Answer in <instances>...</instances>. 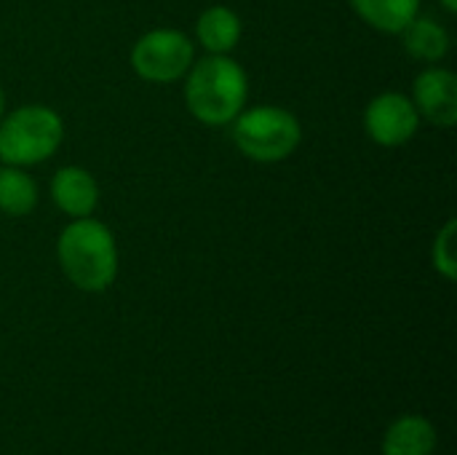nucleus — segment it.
I'll return each instance as SVG.
<instances>
[{
	"instance_id": "2eb2a0df",
	"label": "nucleus",
	"mask_w": 457,
	"mask_h": 455,
	"mask_svg": "<svg viewBox=\"0 0 457 455\" xmlns=\"http://www.w3.org/2000/svg\"><path fill=\"white\" fill-rule=\"evenodd\" d=\"M447 11H457V0H442Z\"/></svg>"
},
{
	"instance_id": "6e6552de",
	"label": "nucleus",
	"mask_w": 457,
	"mask_h": 455,
	"mask_svg": "<svg viewBox=\"0 0 457 455\" xmlns=\"http://www.w3.org/2000/svg\"><path fill=\"white\" fill-rule=\"evenodd\" d=\"M54 204L70 217H88L99 201V185L91 172L80 166H62L51 180Z\"/></svg>"
},
{
	"instance_id": "7ed1b4c3",
	"label": "nucleus",
	"mask_w": 457,
	"mask_h": 455,
	"mask_svg": "<svg viewBox=\"0 0 457 455\" xmlns=\"http://www.w3.org/2000/svg\"><path fill=\"white\" fill-rule=\"evenodd\" d=\"M64 123L46 105H24L0 118V161L8 166H32L56 153Z\"/></svg>"
},
{
	"instance_id": "423d86ee",
	"label": "nucleus",
	"mask_w": 457,
	"mask_h": 455,
	"mask_svg": "<svg viewBox=\"0 0 457 455\" xmlns=\"http://www.w3.org/2000/svg\"><path fill=\"white\" fill-rule=\"evenodd\" d=\"M418 126H420V113L415 102L399 91L378 94L364 110V129L370 139H375L383 147H396L410 142Z\"/></svg>"
},
{
	"instance_id": "f03ea898",
	"label": "nucleus",
	"mask_w": 457,
	"mask_h": 455,
	"mask_svg": "<svg viewBox=\"0 0 457 455\" xmlns=\"http://www.w3.org/2000/svg\"><path fill=\"white\" fill-rule=\"evenodd\" d=\"M185 102L193 118L206 126L236 121L246 102V72L228 54H212L190 67Z\"/></svg>"
},
{
	"instance_id": "9b49d317",
	"label": "nucleus",
	"mask_w": 457,
	"mask_h": 455,
	"mask_svg": "<svg viewBox=\"0 0 457 455\" xmlns=\"http://www.w3.org/2000/svg\"><path fill=\"white\" fill-rule=\"evenodd\" d=\"M351 8L380 32H402L420 8V0H348Z\"/></svg>"
},
{
	"instance_id": "0eeeda50",
	"label": "nucleus",
	"mask_w": 457,
	"mask_h": 455,
	"mask_svg": "<svg viewBox=\"0 0 457 455\" xmlns=\"http://www.w3.org/2000/svg\"><path fill=\"white\" fill-rule=\"evenodd\" d=\"M415 107L418 113L442 126L450 129L457 121V78L445 67H428L415 78Z\"/></svg>"
},
{
	"instance_id": "39448f33",
	"label": "nucleus",
	"mask_w": 457,
	"mask_h": 455,
	"mask_svg": "<svg viewBox=\"0 0 457 455\" xmlns=\"http://www.w3.org/2000/svg\"><path fill=\"white\" fill-rule=\"evenodd\" d=\"M131 67L150 83H174L193 67V43L179 29H150L134 43Z\"/></svg>"
},
{
	"instance_id": "9d476101",
	"label": "nucleus",
	"mask_w": 457,
	"mask_h": 455,
	"mask_svg": "<svg viewBox=\"0 0 457 455\" xmlns=\"http://www.w3.org/2000/svg\"><path fill=\"white\" fill-rule=\"evenodd\" d=\"M198 40L212 54H230L241 40V19L228 5H212L198 16Z\"/></svg>"
},
{
	"instance_id": "dca6fc26",
	"label": "nucleus",
	"mask_w": 457,
	"mask_h": 455,
	"mask_svg": "<svg viewBox=\"0 0 457 455\" xmlns=\"http://www.w3.org/2000/svg\"><path fill=\"white\" fill-rule=\"evenodd\" d=\"M3 107H5V94H3V88H0V118H3Z\"/></svg>"
},
{
	"instance_id": "f257e3e1",
	"label": "nucleus",
	"mask_w": 457,
	"mask_h": 455,
	"mask_svg": "<svg viewBox=\"0 0 457 455\" xmlns=\"http://www.w3.org/2000/svg\"><path fill=\"white\" fill-rule=\"evenodd\" d=\"M64 276L83 292H104L118 276V247L107 225L75 217L56 244Z\"/></svg>"
},
{
	"instance_id": "1a4fd4ad",
	"label": "nucleus",
	"mask_w": 457,
	"mask_h": 455,
	"mask_svg": "<svg viewBox=\"0 0 457 455\" xmlns=\"http://www.w3.org/2000/svg\"><path fill=\"white\" fill-rule=\"evenodd\" d=\"M436 429L423 416L396 418L383 437V455H434Z\"/></svg>"
},
{
	"instance_id": "ddd939ff",
	"label": "nucleus",
	"mask_w": 457,
	"mask_h": 455,
	"mask_svg": "<svg viewBox=\"0 0 457 455\" xmlns=\"http://www.w3.org/2000/svg\"><path fill=\"white\" fill-rule=\"evenodd\" d=\"M37 204V188L21 166H0V212L8 217L29 215Z\"/></svg>"
},
{
	"instance_id": "4468645a",
	"label": "nucleus",
	"mask_w": 457,
	"mask_h": 455,
	"mask_svg": "<svg viewBox=\"0 0 457 455\" xmlns=\"http://www.w3.org/2000/svg\"><path fill=\"white\" fill-rule=\"evenodd\" d=\"M434 268H436L447 282H455V220H450V223L439 231V236H436V241H434Z\"/></svg>"
},
{
	"instance_id": "20e7f679",
	"label": "nucleus",
	"mask_w": 457,
	"mask_h": 455,
	"mask_svg": "<svg viewBox=\"0 0 457 455\" xmlns=\"http://www.w3.org/2000/svg\"><path fill=\"white\" fill-rule=\"evenodd\" d=\"M300 139H303L300 121L295 118V113L284 107L265 105L236 115L233 142L252 161L260 164L284 161L297 150Z\"/></svg>"
},
{
	"instance_id": "f8f14e48",
	"label": "nucleus",
	"mask_w": 457,
	"mask_h": 455,
	"mask_svg": "<svg viewBox=\"0 0 457 455\" xmlns=\"http://www.w3.org/2000/svg\"><path fill=\"white\" fill-rule=\"evenodd\" d=\"M404 48L420 62H439L450 51V32L434 19H412L404 29Z\"/></svg>"
}]
</instances>
